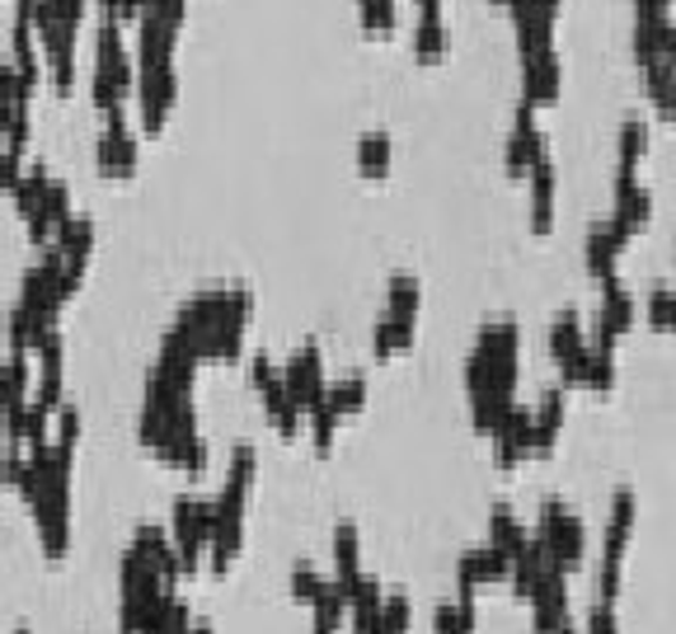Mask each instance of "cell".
Wrapping results in <instances>:
<instances>
[{
  "label": "cell",
  "mask_w": 676,
  "mask_h": 634,
  "mask_svg": "<svg viewBox=\"0 0 676 634\" xmlns=\"http://www.w3.org/2000/svg\"><path fill=\"white\" fill-rule=\"evenodd\" d=\"M137 85V57L127 52L122 42V24L113 14L99 19V33H95V76H90V99L99 113H118L127 95Z\"/></svg>",
  "instance_id": "1"
},
{
  "label": "cell",
  "mask_w": 676,
  "mask_h": 634,
  "mask_svg": "<svg viewBox=\"0 0 676 634\" xmlns=\"http://www.w3.org/2000/svg\"><path fill=\"white\" fill-rule=\"evenodd\" d=\"M132 95H137V122H141V132H160L169 109H175V99H179V76H175V61H137V85H132Z\"/></svg>",
  "instance_id": "2"
},
{
  "label": "cell",
  "mask_w": 676,
  "mask_h": 634,
  "mask_svg": "<svg viewBox=\"0 0 676 634\" xmlns=\"http://www.w3.org/2000/svg\"><path fill=\"white\" fill-rule=\"evenodd\" d=\"M249 380H254V390H259L264 409H268V423L278 428V437H282V442H296V437H301L306 409L287 395L282 372L272 367V357H268V353H254V357H249Z\"/></svg>",
  "instance_id": "3"
},
{
  "label": "cell",
  "mask_w": 676,
  "mask_h": 634,
  "mask_svg": "<svg viewBox=\"0 0 676 634\" xmlns=\"http://www.w3.org/2000/svg\"><path fill=\"white\" fill-rule=\"evenodd\" d=\"M141 165V151H137V137L127 127V113H103V127H99V141H95V169L103 179H132Z\"/></svg>",
  "instance_id": "4"
},
{
  "label": "cell",
  "mask_w": 676,
  "mask_h": 634,
  "mask_svg": "<svg viewBox=\"0 0 676 634\" xmlns=\"http://www.w3.org/2000/svg\"><path fill=\"white\" fill-rule=\"evenodd\" d=\"M33 522H38V545L48 559H67L71 549V489H48L33 507Z\"/></svg>",
  "instance_id": "5"
},
{
  "label": "cell",
  "mask_w": 676,
  "mask_h": 634,
  "mask_svg": "<svg viewBox=\"0 0 676 634\" xmlns=\"http://www.w3.org/2000/svg\"><path fill=\"white\" fill-rule=\"evenodd\" d=\"M282 386L287 395L296 399L301 409H310L315 399H325V357H320V344H301L291 357H287V367H282Z\"/></svg>",
  "instance_id": "6"
},
{
  "label": "cell",
  "mask_w": 676,
  "mask_h": 634,
  "mask_svg": "<svg viewBox=\"0 0 676 634\" xmlns=\"http://www.w3.org/2000/svg\"><path fill=\"white\" fill-rule=\"evenodd\" d=\"M76 33H80L76 24H52V29L38 33L42 67H48L57 95H71V85H76Z\"/></svg>",
  "instance_id": "7"
},
{
  "label": "cell",
  "mask_w": 676,
  "mask_h": 634,
  "mask_svg": "<svg viewBox=\"0 0 676 634\" xmlns=\"http://www.w3.org/2000/svg\"><path fill=\"white\" fill-rule=\"evenodd\" d=\"M629 245V230L610 217L606 226H592V236H587V273L597 283L606 278H616V254Z\"/></svg>",
  "instance_id": "8"
},
{
  "label": "cell",
  "mask_w": 676,
  "mask_h": 634,
  "mask_svg": "<svg viewBox=\"0 0 676 634\" xmlns=\"http://www.w3.org/2000/svg\"><path fill=\"white\" fill-rule=\"evenodd\" d=\"M521 85H526V103H549L559 95V57L555 48H545V52H531V57H521Z\"/></svg>",
  "instance_id": "9"
},
{
  "label": "cell",
  "mask_w": 676,
  "mask_h": 634,
  "mask_svg": "<svg viewBox=\"0 0 676 634\" xmlns=\"http://www.w3.org/2000/svg\"><path fill=\"white\" fill-rule=\"evenodd\" d=\"M334 564H338L334 583L352 597L357 578H362V541H357V526H352V522H338V526H334Z\"/></svg>",
  "instance_id": "10"
},
{
  "label": "cell",
  "mask_w": 676,
  "mask_h": 634,
  "mask_svg": "<svg viewBox=\"0 0 676 634\" xmlns=\"http://www.w3.org/2000/svg\"><path fill=\"white\" fill-rule=\"evenodd\" d=\"M33 395V353H10V363L0 367V414L19 409Z\"/></svg>",
  "instance_id": "11"
},
{
  "label": "cell",
  "mask_w": 676,
  "mask_h": 634,
  "mask_svg": "<svg viewBox=\"0 0 676 634\" xmlns=\"http://www.w3.org/2000/svg\"><path fill=\"white\" fill-rule=\"evenodd\" d=\"M559 428H564V390H545L540 409L531 414V452H536V456L555 452Z\"/></svg>",
  "instance_id": "12"
},
{
  "label": "cell",
  "mask_w": 676,
  "mask_h": 634,
  "mask_svg": "<svg viewBox=\"0 0 676 634\" xmlns=\"http://www.w3.org/2000/svg\"><path fill=\"white\" fill-rule=\"evenodd\" d=\"M526 179H531V226L549 230V217H555V160L540 156L531 169H526Z\"/></svg>",
  "instance_id": "13"
},
{
  "label": "cell",
  "mask_w": 676,
  "mask_h": 634,
  "mask_svg": "<svg viewBox=\"0 0 676 634\" xmlns=\"http://www.w3.org/2000/svg\"><path fill=\"white\" fill-rule=\"evenodd\" d=\"M489 545L503 549L507 559H517L521 549H526V526L517 522V513L507 503H498L494 513H489Z\"/></svg>",
  "instance_id": "14"
},
{
  "label": "cell",
  "mask_w": 676,
  "mask_h": 634,
  "mask_svg": "<svg viewBox=\"0 0 676 634\" xmlns=\"http://www.w3.org/2000/svg\"><path fill=\"white\" fill-rule=\"evenodd\" d=\"M447 52V24H441V6L418 10V29H414V57L418 61H437Z\"/></svg>",
  "instance_id": "15"
},
{
  "label": "cell",
  "mask_w": 676,
  "mask_h": 634,
  "mask_svg": "<svg viewBox=\"0 0 676 634\" xmlns=\"http://www.w3.org/2000/svg\"><path fill=\"white\" fill-rule=\"evenodd\" d=\"M414 348V320H395V315H380L376 320V334H371V353L376 363H386V357Z\"/></svg>",
  "instance_id": "16"
},
{
  "label": "cell",
  "mask_w": 676,
  "mask_h": 634,
  "mask_svg": "<svg viewBox=\"0 0 676 634\" xmlns=\"http://www.w3.org/2000/svg\"><path fill=\"white\" fill-rule=\"evenodd\" d=\"M325 399L334 405V414L344 418V414H357L367 405V376L362 372H348V376H338L334 386H325Z\"/></svg>",
  "instance_id": "17"
},
{
  "label": "cell",
  "mask_w": 676,
  "mask_h": 634,
  "mask_svg": "<svg viewBox=\"0 0 676 634\" xmlns=\"http://www.w3.org/2000/svg\"><path fill=\"white\" fill-rule=\"evenodd\" d=\"M587 348V334H583V320L574 310H564L555 325H549V353H555V363H564V357H574Z\"/></svg>",
  "instance_id": "18"
},
{
  "label": "cell",
  "mask_w": 676,
  "mask_h": 634,
  "mask_svg": "<svg viewBox=\"0 0 676 634\" xmlns=\"http://www.w3.org/2000/svg\"><path fill=\"white\" fill-rule=\"evenodd\" d=\"M357 169L362 179H386L390 175V137L386 132H367L357 141Z\"/></svg>",
  "instance_id": "19"
},
{
  "label": "cell",
  "mask_w": 676,
  "mask_h": 634,
  "mask_svg": "<svg viewBox=\"0 0 676 634\" xmlns=\"http://www.w3.org/2000/svg\"><path fill=\"white\" fill-rule=\"evenodd\" d=\"M602 325L606 329H616L625 334L634 325V301H629V291L616 283V278H606V301H602Z\"/></svg>",
  "instance_id": "20"
},
{
  "label": "cell",
  "mask_w": 676,
  "mask_h": 634,
  "mask_svg": "<svg viewBox=\"0 0 676 634\" xmlns=\"http://www.w3.org/2000/svg\"><path fill=\"white\" fill-rule=\"evenodd\" d=\"M418 278H409V273H395L390 278V310L386 315H395V320H414L418 325Z\"/></svg>",
  "instance_id": "21"
},
{
  "label": "cell",
  "mask_w": 676,
  "mask_h": 634,
  "mask_svg": "<svg viewBox=\"0 0 676 634\" xmlns=\"http://www.w3.org/2000/svg\"><path fill=\"white\" fill-rule=\"evenodd\" d=\"M306 418H310L315 447L329 452V447H334V433H338V414H334V405H329V399H315V405L306 409Z\"/></svg>",
  "instance_id": "22"
},
{
  "label": "cell",
  "mask_w": 676,
  "mask_h": 634,
  "mask_svg": "<svg viewBox=\"0 0 676 634\" xmlns=\"http://www.w3.org/2000/svg\"><path fill=\"white\" fill-rule=\"evenodd\" d=\"M320 587H325V578H320V568H315V564H296L291 568V597L296 602H315V597H320Z\"/></svg>",
  "instance_id": "23"
},
{
  "label": "cell",
  "mask_w": 676,
  "mask_h": 634,
  "mask_svg": "<svg viewBox=\"0 0 676 634\" xmlns=\"http://www.w3.org/2000/svg\"><path fill=\"white\" fill-rule=\"evenodd\" d=\"M29 151H14V146H0V194H14V184L24 179Z\"/></svg>",
  "instance_id": "24"
},
{
  "label": "cell",
  "mask_w": 676,
  "mask_h": 634,
  "mask_svg": "<svg viewBox=\"0 0 676 634\" xmlns=\"http://www.w3.org/2000/svg\"><path fill=\"white\" fill-rule=\"evenodd\" d=\"M644 146H648L644 122H625V132H620V169H634V165H639Z\"/></svg>",
  "instance_id": "25"
},
{
  "label": "cell",
  "mask_w": 676,
  "mask_h": 634,
  "mask_svg": "<svg viewBox=\"0 0 676 634\" xmlns=\"http://www.w3.org/2000/svg\"><path fill=\"white\" fill-rule=\"evenodd\" d=\"M564 621H568V606H549V602L531 606V630L536 634H559Z\"/></svg>",
  "instance_id": "26"
},
{
  "label": "cell",
  "mask_w": 676,
  "mask_h": 634,
  "mask_svg": "<svg viewBox=\"0 0 676 634\" xmlns=\"http://www.w3.org/2000/svg\"><path fill=\"white\" fill-rule=\"evenodd\" d=\"M587 634H620L616 630V611H610V602H597L587 616Z\"/></svg>",
  "instance_id": "27"
},
{
  "label": "cell",
  "mask_w": 676,
  "mask_h": 634,
  "mask_svg": "<svg viewBox=\"0 0 676 634\" xmlns=\"http://www.w3.org/2000/svg\"><path fill=\"white\" fill-rule=\"evenodd\" d=\"M188 634H211V625H193V630H188Z\"/></svg>",
  "instance_id": "28"
},
{
  "label": "cell",
  "mask_w": 676,
  "mask_h": 634,
  "mask_svg": "<svg viewBox=\"0 0 676 634\" xmlns=\"http://www.w3.org/2000/svg\"><path fill=\"white\" fill-rule=\"evenodd\" d=\"M428 6H441V0H418V10H428Z\"/></svg>",
  "instance_id": "29"
},
{
  "label": "cell",
  "mask_w": 676,
  "mask_h": 634,
  "mask_svg": "<svg viewBox=\"0 0 676 634\" xmlns=\"http://www.w3.org/2000/svg\"><path fill=\"white\" fill-rule=\"evenodd\" d=\"M559 634H578V630H574V625H568V621H564V625H559Z\"/></svg>",
  "instance_id": "30"
},
{
  "label": "cell",
  "mask_w": 676,
  "mask_h": 634,
  "mask_svg": "<svg viewBox=\"0 0 676 634\" xmlns=\"http://www.w3.org/2000/svg\"><path fill=\"white\" fill-rule=\"evenodd\" d=\"M14 634H29V630H14Z\"/></svg>",
  "instance_id": "31"
},
{
  "label": "cell",
  "mask_w": 676,
  "mask_h": 634,
  "mask_svg": "<svg viewBox=\"0 0 676 634\" xmlns=\"http://www.w3.org/2000/svg\"><path fill=\"white\" fill-rule=\"evenodd\" d=\"M498 6H507V0H498Z\"/></svg>",
  "instance_id": "32"
}]
</instances>
